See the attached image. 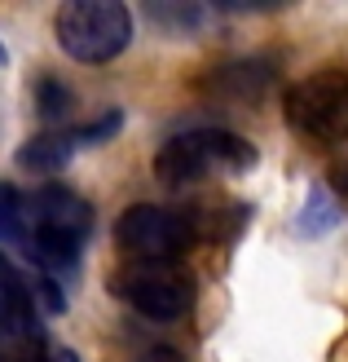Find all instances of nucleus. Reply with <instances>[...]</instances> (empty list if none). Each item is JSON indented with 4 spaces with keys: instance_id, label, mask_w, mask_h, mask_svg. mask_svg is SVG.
<instances>
[{
    "instance_id": "f257e3e1",
    "label": "nucleus",
    "mask_w": 348,
    "mask_h": 362,
    "mask_svg": "<svg viewBox=\"0 0 348 362\" xmlns=\"http://www.w3.org/2000/svg\"><path fill=\"white\" fill-rule=\"evenodd\" d=\"M93 230V204L71 186L49 181L27 194V257L40 261L44 274H71L80 247Z\"/></svg>"
},
{
    "instance_id": "f03ea898",
    "label": "nucleus",
    "mask_w": 348,
    "mask_h": 362,
    "mask_svg": "<svg viewBox=\"0 0 348 362\" xmlns=\"http://www.w3.org/2000/svg\"><path fill=\"white\" fill-rule=\"evenodd\" d=\"M247 168H256V146L225 129L181 133L172 141H163V151L155 155V177L172 181V186L203 181V177H238Z\"/></svg>"
},
{
    "instance_id": "7ed1b4c3",
    "label": "nucleus",
    "mask_w": 348,
    "mask_h": 362,
    "mask_svg": "<svg viewBox=\"0 0 348 362\" xmlns=\"http://www.w3.org/2000/svg\"><path fill=\"white\" fill-rule=\"evenodd\" d=\"M53 31H58V45L66 58L102 66L128 49V40H133V13L119 0H66L58 18H53Z\"/></svg>"
},
{
    "instance_id": "20e7f679",
    "label": "nucleus",
    "mask_w": 348,
    "mask_h": 362,
    "mask_svg": "<svg viewBox=\"0 0 348 362\" xmlns=\"http://www.w3.org/2000/svg\"><path fill=\"white\" fill-rule=\"evenodd\" d=\"M106 287L150 322H181L194 305V283L176 261H124Z\"/></svg>"
},
{
    "instance_id": "39448f33",
    "label": "nucleus",
    "mask_w": 348,
    "mask_h": 362,
    "mask_svg": "<svg viewBox=\"0 0 348 362\" xmlns=\"http://www.w3.org/2000/svg\"><path fill=\"white\" fill-rule=\"evenodd\" d=\"M115 243L128 252V261H181L198 243V221L186 208L133 204L115 221Z\"/></svg>"
},
{
    "instance_id": "423d86ee",
    "label": "nucleus",
    "mask_w": 348,
    "mask_h": 362,
    "mask_svg": "<svg viewBox=\"0 0 348 362\" xmlns=\"http://www.w3.org/2000/svg\"><path fill=\"white\" fill-rule=\"evenodd\" d=\"M287 124L300 137L318 141V146H335L348 137V76L344 71H313L300 84L287 88V106H282Z\"/></svg>"
},
{
    "instance_id": "0eeeda50",
    "label": "nucleus",
    "mask_w": 348,
    "mask_h": 362,
    "mask_svg": "<svg viewBox=\"0 0 348 362\" xmlns=\"http://www.w3.org/2000/svg\"><path fill=\"white\" fill-rule=\"evenodd\" d=\"M71 155H76V141H71V129L58 133V129H49L40 137H31L23 151H18V164L31 168V173H62L71 164Z\"/></svg>"
},
{
    "instance_id": "6e6552de",
    "label": "nucleus",
    "mask_w": 348,
    "mask_h": 362,
    "mask_svg": "<svg viewBox=\"0 0 348 362\" xmlns=\"http://www.w3.org/2000/svg\"><path fill=\"white\" fill-rule=\"evenodd\" d=\"M0 243L27 247V194L0 181Z\"/></svg>"
},
{
    "instance_id": "1a4fd4ad",
    "label": "nucleus",
    "mask_w": 348,
    "mask_h": 362,
    "mask_svg": "<svg viewBox=\"0 0 348 362\" xmlns=\"http://www.w3.org/2000/svg\"><path fill=\"white\" fill-rule=\"evenodd\" d=\"M145 18L159 23L163 31H172V35H194V31H203L208 9H198V5H145Z\"/></svg>"
},
{
    "instance_id": "9d476101",
    "label": "nucleus",
    "mask_w": 348,
    "mask_h": 362,
    "mask_svg": "<svg viewBox=\"0 0 348 362\" xmlns=\"http://www.w3.org/2000/svg\"><path fill=\"white\" fill-rule=\"evenodd\" d=\"M71 106H76V93L62 84V80H40L35 84V111H40V119L44 124H62L66 115H71Z\"/></svg>"
},
{
    "instance_id": "9b49d317",
    "label": "nucleus",
    "mask_w": 348,
    "mask_h": 362,
    "mask_svg": "<svg viewBox=\"0 0 348 362\" xmlns=\"http://www.w3.org/2000/svg\"><path fill=\"white\" fill-rule=\"evenodd\" d=\"M133 362H181V354H176L172 345H155V349H145V354H137Z\"/></svg>"
},
{
    "instance_id": "f8f14e48",
    "label": "nucleus",
    "mask_w": 348,
    "mask_h": 362,
    "mask_svg": "<svg viewBox=\"0 0 348 362\" xmlns=\"http://www.w3.org/2000/svg\"><path fill=\"white\" fill-rule=\"evenodd\" d=\"M44 362H80V354H76V349H66V345H53V354H49Z\"/></svg>"
},
{
    "instance_id": "ddd939ff",
    "label": "nucleus",
    "mask_w": 348,
    "mask_h": 362,
    "mask_svg": "<svg viewBox=\"0 0 348 362\" xmlns=\"http://www.w3.org/2000/svg\"><path fill=\"white\" fill-rule=\"evenodd\" d=\"M335 186H340V190H344V194H348V164H344V168H340V173H335Z\"/></svg>"
},
{
    "instance_id": "4468645a",
    "label": "nucleus",
    "mask_w": 348,
    "mask_h": 362,
    "mask_svg": "<svg viewBox=\"0 0 348 362\" xmlns=\"http://www.w3.org/2000/svg\"><path fill=\"white\" fill-rule=\"evenodd\" d=\"M5 269H9V265H5V257H0V279H5Z\"/></svg>"
},
{
    "instance_id": "2eb2a0df",
    "label": "nucleus",
    "mask_w": 348,
    "mask_h": 362,
    "mask_svg": "<svg viewBox=\"0 0 348 362\" xmlns=\"http://www.w3.org/2000/svg\"><path fill=\"white\" fill-rule=\"evenodd\" d=\"M0 62H5V45H0Z\"/></svg>"
}]
</instances>
